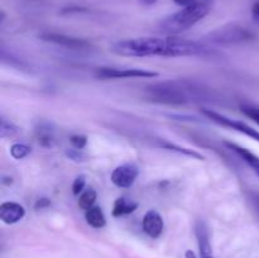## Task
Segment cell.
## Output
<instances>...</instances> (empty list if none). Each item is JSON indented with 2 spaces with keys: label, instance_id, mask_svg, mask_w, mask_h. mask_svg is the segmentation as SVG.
Returning a JSON list of instances; mask_svg holds the SVG:
<instances>
[{
  "label": "cell",
  "instance_id": "obj_15",
  "mask_svg": "<svg viewBox=\"0 0 259 258\" xmlns=\"http://www.w3.org/2000/svg\"><path fill=\"white\" fill-rule=\"evenodd\" d=\"M85 219L89 225H91L93 228H96V229H100V228L105 227L106 224L105 215H104V211L101 210V207L99 206H94L91 209L86 210Z\"/></svg>",
  "mask_w": 259,
  "mask_h": 258
},
{
  "label": "cell",
  "instance_id": "obj_26",
  "mask_svg": "<svg viewBox=\"0 0 259 258\" xmlns=\"http://www.w3.org/2000/svg\"><path fill=\"white\" fill-rule=\"evenodd\" d=\"M139 2L144 5H153L157 0H139Z\"/></svg>",
  "mask_w": 259,
  "mask_h": 258
},
{
  "label": "cell",
  "instance_id": "obj_13",
  "mask_svg": "<svg viewBox=\"0 0 259 258\" xmlns=\"http://www.w3.org/2000/svg\"><path fill=\"white\" fill-rule=\"evenodd\" d=\"M38 143L43 147H52L55 144V129L48 123H40L35 129Z\"/></svg>",
  "mask_w": 259,
  "mask_h": 258
},
{
  "label": "cell",
  "instance_id": "obj_20",
  "mask_svg": "<svg viewBox=\"0 0 259 258\" xmlns=\"http://www.w3.org/2000/svg\"><path fill=\"white\" fill-rule=\"evenodd\" d=\"M17 132L18 128L12 123V121H8L5 118H2V124H0V137H2V138L14 136Z\"/></svg>",
  "mask_w": 259,
  "mask_h": 258
},
{
  "label": "cell",
  "instance_id": "obj_21",
  "mask_svg": "<svg viewBox=\"0 0 259 258\" xmlns=\"http://www.w3.org/2000/svg\"><path fill=\"white\" fill-rule=\"evenodd\" d=\"M85 186H86V180L83 176H78L76 177L75 181L72 184V192L73 195L78 196V195L82 194L85 191Z\"/></svg>",
  "mask_w": 259,
  "mask_h": 258
},
{
  "label": "cell",
  "instance_id": "obj_14",
  "mask_svg": "<svg viewBox=\"0 0 259 258\" xmlns=\"http://www.w3.org/2000/svg\"><path fill=\"white\" fill-rule=\"evenodd\" d=\"M138 207V204L133 200L128 199V197H119L115 200L113 207V215L114 217H123V215L132 214L133 211H136V209Z\"/></svg>",
  "mask_w": 259,
  "mask_h": 258
},
{
  "label": "cell",
  "instance_id": "obj_5",
  "mask_svg": "<svg viewBox=\"0 0 259 258\" xmlns=\"http://www.w3.org/2000/svg\"><path fill=\"white\" fill-rule=\"evenodd\" d=\"M201 111L205 116L211 119V120L215 121V123L220 124V125L223 126H227V128L234 129V131L239 132V133L242 134H245V136L249 137V138L259 142V132L257 129L253 128V126L248 125V124L244 123V121L235 120V119L229 118V116L224 115V114L218 113V111L212 110V109H202Z\"/></svg>",
  "mask_w": 259,
  "mask_h": 258
},
{
  "label": "cell",
  "instance_id": "obj_8",
  "mask_svg": "<svg viewBox=\"0 0 259 258\" xmlns=\"http://www.w3.org/2000/svg\"><path fill=\"white\" fill-rule=\"evenodd\" d=\"M139 175L138 167L134 163H124L118 166L111 174V182L116 187L120 189H126L131 187L136 182L137 177Z\"/></svg>",
  "mask_w": 259,
  "mask_h": 258
},
{
  "label": "cell",
  "instance_id": "obj_24",
  "mask_svg": "<svg viewBox=\"0 0 259 258\" xmlns=\"http://www.w3.org/2000/svg\"><path fill=\"white\" fill-rule=\"evenodd\" d=\"M174 2L176 3L177 5H181V7H184V8L195 4V0H174Z\"/></svg>",
  "mask_w": 259,
  "mask_h": 258
},
{
  "label": "cell",
  "instance_id": "obj_16",
  "mask_svg": "<svg viewBox=\"0 0 259 258\" xmlns=\"http://www.w3.org/2000/svg\"><path fill=\"white\" fill-rule=\"evenodd\" d=\"M96 191L94 189H88L78 197V206L82 210H89L95 206Z\"/></svg>",
  "mask_w": 259,
  "mask_h": 258
},
{
  "label": "cell",
  "instance_id": "obj_1",
  "mask_svg": "<svg viewBox=\"0 0 259 258\" xmlns=\"http://www.w3.org/2000/svg\"><path fill=\"white\" fill-rule=\"evenodd\" d=\"M111 51L116 55L128 56V57H149V56H161V57L201 56V57H206V56L211 55L209 47L202 43L177 37H139L124 39L116 42L111 47Z\"/></svg>",
  "mask_w": 259,
  "mask_h": 258
},
{
  "label": "cell",
  "instance_id": "obj_18",
  "mask_svg": "<svg viewBox=\"0 0 259 258\" xmlns=\"http://www.w3.org/2000/svg\"><path fill=\"white\" fill-rule=\"evenodd\" d=\"M29 153H30V148L23 143H15L13 144L12 148H10V154H12L13 158L15 159L24 158V157H27Z\"/></svg>",
  "mask_w": 259,
  "mask_h": 258
},
{
  "label": "cell",
  "instance_id": "obj_23",
  "mask_svg": "<svg viewBox=\"0 0 259 258\" xmlns=\"http://www.w3.org/2000/svg\"><path fill=\"white\" fill-rule=\"evenodd\" d=\"M252 17L255 22L259 23V2L255 3L252 8Z\"/></svg>",
  "mask_w": 259,
  "mask_h": 258
},
{
  "label": "cell",
  "instance_id": "obj_10",
  "mask_svg": "<svg viewBox=\"0 0 259 258\" xmlns=\"http://www.w3.org/2000/svg\"><path fill=\"white\" fill-rule=\"evenodd\" d=\"M25 209L20 204L14 201L3 202L0 205V219L8 225L15 224L24 218Z\"/></svg>",
  "mask_w": 259,
  "mask_h": 258
},
{
  "label": "cell",
  "instance_id": "obj_3",
  "mask_svg": "<svg viewBox=\"0 0 259 258\" xmlns=\"http://www.w3.org/2000/svg\"><path fill=\"white\" fill-rule=\"evenodd\" d=\"M209 5L204 3H195L162 19L158 28L161 32L167 33V34H179L194 27L197 22L204 19L209 14Z\"/></svg>",
  "mask_w": 259,
  "mask_h": 258
},
{
  "label": "cell",
  "instance_id": "obj_7",
  "mask_svg": "<svg viewBox=\"0 0 259 258\" xmlns=\"http://www.w3.org/2000/svg\"><path fill=\"white\" fill-rule=\"evenodd\" d=\"M39 38L45 42L52 43V45L61 46V47L71 48V50H85L90 47V42L83 38L72 37V35L62 34V33L46 32L39 34Z\"/></svg>",
  "mask_w": 259,
  "mask_h": 258
},
{
  "label": "cell",
  "instance_id": "obj_19",
  "mask_svg": "<svg viewBox=\"0 0 259 258\" xmlns=\"http://www.w3.org/2000/svg\"><path fill=\"white\" fill-rule=\"evenodd\" d=\"M240 111H242L245 116H248L249 119H252L254 123H257L259 125V108L258 106L250 105V104H242V105H240Z\"/></svg>",
  "mask_w": 259,
  "mask_h": 258
},
{
  "label": "cell",
  "instance_id": "obj_25",
  "mask_svg": "<svg viewBox=\"0 0 259 258\" xmlns=\"http://www.w3.org/2000/svg\"><path fill=\"white\" fill-rule=\"evenodd\" d=\"M185 258H197L196 254H195L192 250H186V253H185Z\"/></svg>",
  "mask_w": 259,
  "mask_h": 258
},
{
  "label": "cell",
  "instance_id": "obj_2",
  "mask_svg": "<svg viewBox=\"0 0 259 258\" xmlns=\"http://www.w3.org/2000/svg\"><path fill=\"white\" fill-rule=\"evenodd\" d=\"M147 100L163 105H185L189 103L214 101L215 93L196 81L180 80L152 83L144 90Z\"/></svg>",
  "mask_w": 259,
  "mask_h": 258
},
{
  "label": "cell",
  "instance_id": "obj_12",
  "mask_svg": "<svg viewBox=\"0 0 259 258\" xmlns=\"http://www.w3.org/2000/svg\"><path fill=\"white\" fill-rule=\"evenodd\" d=\"M228 147H229L232 151H234L250 168H253V171L257 174V176L259 177V156H257L255 153L250 152L249 149L244 148V147H240L238 144L232 143V142H225Z\"/></svg>",
  "mask_w": 259,
  "mask_h": 258
},
{
  "label": "cell",
  "instance_id": "obj_4",
  "mask_svg": "<svg viewBox=\"0 0 259 258\" xmlns=\"http://www.w3.org/2000/svg\"><path fill=\"white\" fill-rule=\"evenodd\" d=\"M206 40L219 46L240 45V43L250 42L255 38L254 33L250 32L245 27L237 24H229L212 30L206 35Z\"/></svg>",
  "mask_w": 259,
  "mask_h": 258
},
{
  "label": "cell",
  "instance_id": "obj_9",
  "mask_svg": "<svg viewBox=\"0 0 259 258\" xmlns=\"http://www.w3.org/2000/svg\"><path fill=\"white\" fill-rule=\"evenodd\" d=\"M142 225H143V230L147 235H149L151 238H158L163 232L164 222L159 212H157L156 210H149L144 215Z\"/></svg>",
  "mask_w": 259,
  "mask_h": 258
},
{
  "label": "cell",
  "instance_id": "obj_22",
  "mask_svg": "<svg viewBox=\"0 0 259 258\" xmlns=\"http://www.w3.org/2000/svg\"><path fill=\"white\" fill-rule=\"evenodd\" d=\"M71 144L73 146L75 149H83L86 147V143H88V137L81 136V134H76V136H72L70 138Z\"/></svg>",
  "mask_w": 259,
  "mask_h": 258
},
{
  "label": "cell",
  "instance_id": "obj_17",
  "mask_svg": "<svg viewBox=\"0 0 259 258\" xmlns=\"http://www.w3.org/2000/svg\"><path fill=\"white\" fill-rule=\"evenodd\" d=\"M161 147H163V148H166V149H169V151H177V152H180V153L187 154V156L192 157V158H197V159H200V161L205 159V157L202 156V154H200L199 152H195V151H192V149H189V148H184V147L176 146V144L168 143V142H163V143H161Z\"/></svg>",
  "mask_w": 259,
  "mask_h": 258
},
{
  "label": "cell",
  "instance_id": "obj_11",
  "mask_svg": "<svg viewBox=\"0 0 259 258\" xmlns=\"http://www.w3.org/2000/svg\"><path fill=\"white\" fill-rule=\"evenodd\" d=\"M195 233H196L197 244H199L200 258H215L212 255V248L211 244H210L206 225L202 222H197L196 227H195Z\"/></svg>",
  "mask_w": 259,
  "mask_h": 258
},
{
  "label": "cell",
  "instance_id": "obj_6",
  "mask_svg": "<svg viewBox=\"0 0 259 258\" xmlns=\"http://www.w3.org/2000/svg\"><path fill=\"white\" fill-rule=\"evenodd\" d=\"M95 76L101 80L111 78H152L157 77L158 73L153 71L142 70V68H111L100 67L96 70Z\"/></svg>",
  "mask_w": 259,
  "mask_h": 258
}]
</instances>
